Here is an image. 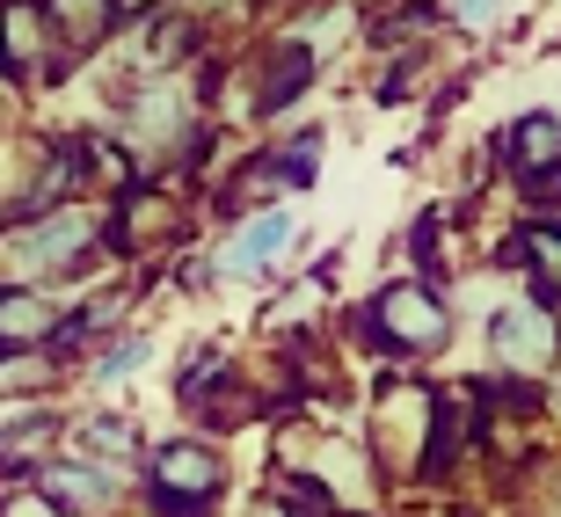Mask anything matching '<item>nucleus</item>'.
<instances>
[{
  "instance_id": "f257e3e1",
  "label": "nucleus",
  "mask_w": 561,
  "mask_h": 517,
  "mask_svg": "<svg viewBox=\"0 0 561 517\" xmlns=\"http://www.w3.org/2000/svg\"><path fill=\"white\" fill-rule=\"evenodd\" d=\"M379 329L394 343H409V351H431V343H445V307L431 291H387L379 299Z\"/></svg>"
},
{
  "instance_id": "f03ea898",
  "label": "nucleus",
  "mask_w": 561,
  "mask_h": 517,
  "mask_svg": "<svg viewBox=\"0 0 561 517\" xmlns=\"http://www.w3.org/2000/svg\"><path fill=\"white\" fill-rule=\"evenodd\" d=\"M161 489H168V510H197L219 489V459L197 452V445H175V452H161Z\"/></svg>"
},
{
  "instance_id": "7ed1b4c3",
  "label": "nucleus",
  "mask_w": 561,
  "mask_h": 517,
  "mask_svg": "<svg viewBox=\"0 0 561 517\" xmlns=\"http://www.w3.org/2000/svg\"><path fill=\"white\" fill-rule=\"evenodd\" d=\"M496 357L503 365H547V357H554V321L533 313V307L496 313Z\"/></svg>"
},
{
  "instance_id": "20e7f679",
  "label": "nucleus",
  "mask_w": 561,
  "mask_h": 517,
  "mask_svg": "<svg viewBox=\"0 0 561 517\" xmlns=\"http://www.w3.org/2000/svg\"><path fill=\"white\" fill-rule=\"evenodd\" d=\"M511 161L518 168H561V117H525L511 131Z\"/></svg>"
},
{
  "instance_id": "39448f33",
  "label": "nucleus",
  "mask_w": 561,
  "mask_h": 517,
  "mask_svg": "<svg viewBox=\"0 0 561 517\" xmlns=\"http://www.w3.org/2000/svg\"><path fill=\"white\" fill-rule=\"evenodd\" d=\"M277 249H285V219L271 211V219H255V227H249V233H241V241L227 249V269H263Z\"/></svg>"
},
{
  "instance_id": "423d86ee",
  "label": "nucleus",
  "mask_w": 561,
  "mask_h": 517,
  "mask_svg": "<svg viewBox=\"0 0 561 517\" xmlns=\"http://www.w3.org/2000/svg\"><path fill=\"white\" fill-rule=\"evenodd\" d=\"M44 329H51V307L37 291H8L0 299V335H44Z\"/></svg>"
},
{
  "instance_id": "0eeeda50",
  "label": "nucleus",
  "mask_w": 561,
  "mask_h": 517,
  "mask_svg": "<svg viewBox=\"0 0 561 517\" xmlns=\"http://www.w3.org/2000/svg\"><path fill=\"white\" fill-rule=\"evenodd\" d=\"M525 255H533V269H540V285L561 291V227H533L525 233Z\"/></svg>"
},
{
  "instance_id": "6e6552de",
  "label": "nucleus",
  "mask_w": 561,
  "mask_h": 517,
  "mask_svg": "<svg viewBox=\"0 0 561 517\" xmlns=\"http://www.w3.org/2000/svg\"><path fill=\"white\" fill-rule=\"evenodd\" d=\"M139 357H146L139 343H125V351H110V365H103V372H110V379H117V372H139Z\"/></svg>"
},
{
  "instance_id": "1a4fd4ad",
  "label": "nucleus",
  "mask_w": 561,
  "mask_h": 517,
  "mask_svg": "<svg viewBox=\"0 0 561 517\" xmlns=\"http://www.w3.org/2000/svg\"><path fill=\"white\" fill-rule=\"evenodd\" d=\"M459 15H467V22H496L503 0H459Z\"/></svg>"
}]
</instances>
